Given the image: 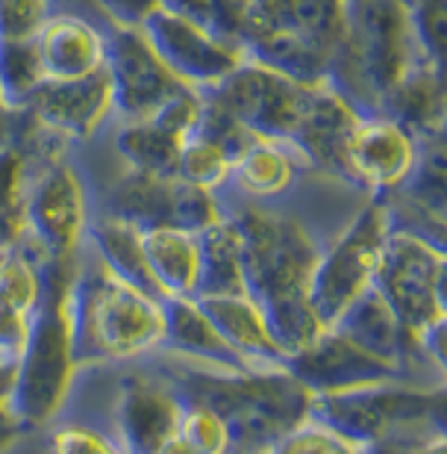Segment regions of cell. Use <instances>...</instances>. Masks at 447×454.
<instances>
[{
  "label": "cell",
  "mask_w": 447,
  "mask_h": 454,
  "mask_svg": "<svg viewBox=\"0 0 447 454\" xmlns=\"http://www.w3.org/2000/svg\"><path fill=\"white\" fill-rule=\"evenodd\" d=\"M200 248H204V275H200L197 295L250 293L248 275H244L242 233L230 215H221L200 231Z\"/></svg>",
  "instance_id": "cell-28"
},
{
  "label": "cell",
  "mask_w": 447,
  "mask_h": 454,
  "mask_svg": "<svg viewBox=\"0 0 447 454\" xmlns=\"http://www.w3.org/2000/svg\"><path fill=\"white\" fill-rule=\"evenodd\" d=\"M271 454H365L362 442L348 437L344 431L327 422L324 416L309 411L274 442Z\"/></svg>",
  "instance_id": "cell-33"
},
{
  "label": "cell",
  "mask_w": 447,
  "mask_h": 454,
  "mask_svg": "<svg viewBox=\"0 0 447 454\" xmlns=\"http://www.w3.org/2000/svg\"><path fill=\"white\" fill-rule=\"evenodd\" d=\"M359 115L362 110L342 89H335L330 80H321V83H312L306 110L289 142L309 160L312 171L342 184L344 145Z\"/></svg>",
  "instance_id": "cell-22"
},
{
  "label": "cell",
  "mask_w": 447,
  "mask_h": 454,
  "mask_svg": "<svg viewBox=\"0 0 447 454\" xmlns=\"http://www.w3.org/2000/svg\"><path fill=\"white\" fill-rule=\"evenodd\" d=\"M421 48L404 0H351L348 33L330 68V83L362 113H380L389 92L418 62Z\"/></svg>",
  "instance_id": "cell-6"
},
{
  "label": "cell",
  "mask_w": 447,
  "mask_h": 454,
  "mask_svg": "<svg viewBox=\"0 0 447 454\" xmlns=\"http://www.w3.org/2000/svg\"><path fill=\"white\" fill-rule=\"evenodd\" d=\"M18 113L57 130L71 142H89L115 118L109 71L83 80H44L30 92Z\"/></svg>",
  "instance_id": "cell-18"
},
{
  "label": "cell",
  "mask_w": 447,
  "mask_h": 454,
  "mask_svg": "<svg viewBox=\"0 0 447 454\" xmlns=\"http://www.w3.org/2000/svg\"><path fill=\"white\" fill-rule=\"evenodd\" d=\"M104 213H115L139 227L180 224L189 231H204L227 215V207L224 195L177 175H153L124 166L104 195Z\"/></svg>",
  "instance_id": "cell-12"
},
{
  "label": "cell",
  "mask_w": 447,
  "mask_h": 454,
  "mask_svg": "<svg viewBox=\"0 0 447 454\" xmlns=\"http://www.w3.org/2000/svg\"><path fill=\"white\" fill-rule=\"evenodd\" d=\"M312 411L365 451H442L444 387L386 380L339 395H315Z\"/></svg>",
  "instance_id": "cell-5"
},
{
  "label": "cell",
  "mask_w": 447,
  "mask_h": 454,
  "mask_svg": "<svg viewBox=\"0 0 447 454\" xmlns=\"http://www.w3.org/2000/svg\"><path fill=\"white\" fill-rule=\"evenodd\" d=\"M71 319L80 369L142 363L166 345V298L115 271L89 242L71 286Z\"/></svg>",
  "instance_id": "cell-2"
},
{
  "label": "cell",
  "mask_w": 447,
  "mask_h": 454,
  "mask_svg": "<svg viewBox=\"0 0 447 454\" xmlns=\"http://www.w3.org/2000/svg\"><path fill=\"white\" fill-rule=\"evenodd\" d=\"M351 21V0H253L242 27L248 57L304 83L330 80Z\"/></svg>",
  "instance_id": "cell-7"
},
{
  "label": "cell",
  "mask_w": 447,
  "mask_h": 454,
  "mask_svg": "<svg viewBox=\"0 0 447 454\" xmlns=\"http://www.w3.org/2000/svg\"><path fill=\"white\" fill-rule=\"evenodd\" d=\"M27 425L18 422V419H0V451L12 449L15 442H21L27 437Z\"/></svg>",
  "instance_id": "cell-40"
},
{
  "label": "cell",
  "mask_w": 447,
  "mask_h": 454,
  "mask_svg": "<svg viewBox=\"0 0 447 454\" xmlns=\"http://www.w3.org/2000/svg\"><path fill=\"white\" fill-rule=\"evenodd\" d=\"M309 92H312V83H304L286 71L248 57L221 83L206 89V98L248 133L291 139L306 110Z\"/></svg>",
  "instance_id": "cell-11"
},
{
  "label": "cell",
  "mask_w": 447,
  "mask_h": 454,
  "mask_svg": "<svg viewBox=\"0 0 447 454\" xmlns=\"http://www.w3.org/2000/svg\"><path fill=\"white\" fill-rule=\"evenodd\" d=\"M57 6L77 9V12H86V15L97 18V21H104V24H106L104 12H100V6H97V0H57ZM106 27H109V24H106Z\"/></svg>",
  "instance_id": "cell-41"
},
{
  "label": "cell",
  "mask_w": 447,
  "mask_h": 454,
  "mask_svg": "<svg viewBox=\"0 0 447 454\" xmlns=\"http://www.w3.org/2000/svg\"><path fill=\"white\" fill-rule=\"evenodd\" d=\"M391 118L404 121L418 139H435L444 136V80L442 62L424 59L391 89L382 101V110Z\"/></svg>",
  "instance_id": "cell-26"
},
{
  "label": "cell",
  "mask_w": 447,
  "mask_h": 454,
  "mask_svg": "<svg viewBox=\"0 0 447 454\" xmlns=\"http://www.w3.org/2000/svg\"><path fill=\"white\" fill-rule=\"evenodd\" d=\"M15 369H18V357L0 351V419H15V413H12Z\"/></svg>",
  "instance_id": "cell-38"
},
{
  "label": "cell",
  "mask_w": 447,
  "mask_h": 454,
  "mask_svg": "<svg viewBox=\"0 0 447 454\" xmlns=\"http://www.w3.org/2000/svg\"><path fill=\"white\" fill-rule=\"evenodd\" d=\"M162 6L177 15L191 18V21L212 27V0H162Z\"/></svg>",
  "instance_id": "cell-39"
},
{
  "label": "cell",
  "mask_w": 447,
  "mask_h": 454,
  "mask_svg": "<svg viewBox=\"0 0 447 454\" xmlns=\"http://www.w3.org/2000/svg\"><path fill=\"white\" fill-rule=\"evenodd\" d=\"M106 71L115 101L112 121L150 118L177 92L186 89V83L159 57L157 44L150 42V35L142 24L109 27Z\"/></svg>",
  "instance_id": "cell-15"
},
{
  "label": "cell",
  "mask_w": 447,
  "mask_h": 454,
  "mask_svg": "<svg viewBox=\"0 0 447 454\" xmlns=\"http://www.w3.org/2000/svg\"><path fill=\"white\" fill-rule=\"evenodd\" d=\"M444 266L442 242L406 227H391L374 278V286L400 316V322L439 354H444L442 340L447 325Z\"/></svg>",
  "instance_id": "cell-8"
},
{
  "label": "cell",
  "mask_w": 447,
  "mask_h": 454,
  "mask_svg": "<svg viewBox=\"0 0 447 454\" xmlns=\"http://www.w3.org/2000/svg\"><path fill=\"white\" fill-rule=\"evenodd\" d=\"M200 304L206 307L209 319L221 331L227 345L235 351L244 369H282L286 366V351L277 340V331L271 325V316L266 313L257 298L250 293H233V295H197Z\"/></svg>",
  "instance_id": "cell-23"
},
{
  "label": "cell",
  "mask_w": 447,
  "mask_h": 454,
  "mask_svg": "<svg viewBox=\"0 0 447 454\" xmlns=\"http://www.w3.org/2000/svg\"><path fill=\"white\" fill-rule=\"evenodd\" d=\"M224 207L239 224L250 295L266 307L282 351L291 357L327 328L312 307V278L324 242L306 222L271 204L224 198Z\"/></svg>",
  "instance_id": "cell-1"
},
{
  "label": "cell",
  "mask_w": 447,
  "mask_h": 454,
  "mask_svg": "<svg viewBox=\"0 0 447 454\" xmlns=\"http://www.w3.org/2000/svg\"><path fill=\"white\" fill-rule=\"evenodd\" d=\"M233 160H235V151L230 145L224 139H218V136H212L209 130H204V127H197V130L189 133L186 142H182L174 175L195 186L209 189V192L224 195L227 186H230Z\"/></svg>",
  "instance_id": "cell-30"
},
{
  "label": "cell",
  "mask_w": 447,
  "mask_h": 454,
  "mask_svg": "<svg viewBox=\"0 0 447 454\" xmlns=\"http://www.w3.org/2000/svg\"><path fill=\"white\" fill-rule=\"evenodd\" d=\"M421 48L444 66V0H404Z\"/></svg>",
  "instance_id": "cell-35"
},
{
  "label": "cell",
  "mask_w": 447,
  "mask_h": 454,
  "mask_svg": "<svg viewBox=\"0 0 447 454\" xmlns=\"http://www.w3.org/2000/svg\"><path fill=\"white\" fill-rule=\"evenodd\" d=\"M312 166L289 139L277 136L250 133V139L242 145L233 160L227 201L244 204H274L282 201L300 186Z\"/></svg>",
  "instance_id": "cell-21"
},
{
  "label": "cell",
  "mask_w": 447,
  "mask_h": 454,
  "mask_svg": "<svg viewBox=\"0 0 447 454\" xmlns=\"http://www.w3.org/2000/svg\"><path fill=\"white\" fill-rule=\"evenodd\" d=\"M27 177L30 162L12 139L0 142V251L21 242L27 233Z\"/></svg>",
  "instance_id": "cell-31"
},
{
  "label": "cell",
  "mask_w": 447,
  "mask_h": 454,
  "mask_svg": "<svg viewBox=\"0 0 447 454\" xmlns=\"http://www.w3.org/2000/svg\"><path fill=\"white\" fill-rule=\"evenodd\" d=\"M391 231V215L382 198H368L362 210L321 245V257L312 278V307L321 322L330 325L374 286L382 245Z\"/></svg>",
  "instance_id": "cell-9"
},
{
  "label": "cell",
  "mask_w": 447,
  "mask_h": 454,
  "mask_svg": "<svg viewBox=\"0 0 447 454\" xmlns=\"http://www.w3.org/2000/svg\"><path fill=\"white\" fill-rule=\"evenodd\" d=\"M142 251L150 286L159 298H191L200 293V275H204L200 231L180 224L142 227Z\"/></svg>",
  "instance_id": "cell-25"
},
{
  "label": "cell",
  "mask_w": 447,
  "mask_h": 454,
  "mask_svg": "<svg viewBox=\"0 0 447 454\" xmlns=\"http://www.w3.org/2000/svg\"><path fill=\"white\" fill-rule=\"evenodd\" d=\"M162 357L189 363L197 369L212 372H242V360L227 345L221 331L209 319L206 307L197 295L191 298H166V345Z\"/></svg>",
  "instance_id": "cell-24"
},
{
  "label": "cell",
  "mask_w": 447,
  "mask_h": 454,
  "mask_svg": "<svg viewBox=\"0 0 447 454\" xmlns=\"http://www.w3.org/2000/svg\"><path fill=\"white\" fill-rule=\"evenodd\" d=\"M33 51L44 80H83L106 71L109 27L77 9L57 6L33 35Z\"/></svg>",
  "instance_id": "cell-19"
},
{
  "label": "cell",
  "mask_w": 447,
  "mask_h": 454,
  "mask_svg": "<svg viewBox=\"0 0 447 454\" xmlns=\"http://www.w3.org/2000/svg\"><path fill=\"white\" fill-rule=\"evenodd\" d=\"M174 380L182 398H200L221 411L233 425L235 451L271 454L274 442L312 411V393L282 369L212 372L171 357H150Z\"/></svg>",
  "instance_id": "cell-3"
},
{
  "label": "cell",
  "mask_w": 447,
  "mask_h": 454,
  "mask_svg": "<svg viewBox=\"0 0 447 454\" xmlns=\"http://www.w3.org/2000/svg\"><path fill=\"white\" fill-rule=\"evenodd\" d=\"M142 27L148 30L150 42L157 44L166 66L182 83L200 89V92L218 86L248 59V51H244L242 42L218 33L209 24L171 12L166 6H159Z\"/></svg>",
  "instance_id": "cell-16"
},
{
  "label": "cell",
  "mask_w": 447,
  "mask_h": 454,
  "mask_svg": "<svg viewBox=\"0 0 447 454\" xmlns=\"http://www.w3.org/2000/svg\"><path fill=\"white\" fill-rule=\"evenodd\" d=\"M289 372L304 384L312 395H339L353 389L386 384V380H406L391 363L374 357L339 328H324L318 337L291 354L286 360Z\"/></svg>",
  "instance_id": "cell-17"
},
{
  "label": "cell",
  "mask_w": 447,
  "mask_h": 454,
  "mask_svg": "<svg viewBox=\"0 0 447 454\" xmlns=\"http://www.w3.org/2000/svg\"><path fill=\"white\" fill-rule=\"evenodd\" d=\"M250 4L253 0H212V27L218 33L242 42V27L250 12Z\"/></svg>",
  "instance_id": "cell-37"
},
{
  "label": "cell",
  "mask_w": 447,
  "mask_h": 454,
  "mask_svg": "<svg viewBox=\"0 0 447 454\" xmlns=\"http://www.w3.org/2000/svg\"><path fill=\"white\" fill-rule=\"evenodd\" d=\"M106 24H144L162 6V0H97Z\"/></svg>",
  "instance_id": "cell-36"
},
{
  "label": "cell",
  "mask_w": 447,
  "mask_h": 454,
  "mask_svg": "<svg viewBox=\"0 0 447 454\" xmlns=\"http://www.w3.org/2000/svg\"><path fill=\"white\" fill-rule=\"evenodd\" d=\"M50 257L24 233L0 251V351L21 357L48 295Z\"/></svg>",
  "instance_id": "cell-20"
},
{
  "label": "cell",
  "mask_w": 447,
  "mask_h": 454,
  "mask_svg": "<svg viewBox=\"0 0 447 454\" xmlns=\"http://www.w3.org/2000/svg\"><path fill=\"white\" fill-rule=\"evenodd\" d=\"M180 437L189 454H230L235 451V437L230 419L215 404L200 398H182Z\"/></svg>",
  "instance_id": "cell-32"
},
{
  "label": "cell",
  "mask_w": 447,
  "mask_h": 454,
  "mask_svg": "<svg viewBox=\"0 0 447 454\" xmlns=\"http://www.w3.org/2000/svg\"><path fill=\"white\" fill-rule=\"evenodd\" d=\"M77 260L48 262V295L30 331L15 369L12 413L27 428H48L57 422L77 384L74 319H71V286Z\"/></svg>",
  "instance_id": "cell-4"
},
{
  "label": "cell",
  "mask_w": 447,
  "mask_h": 454,
  "mask_svg": "<svg viewBox=\"0 0 447 454\" xmlns=\"http://www.w3.org/2000/svg\"><path fill=\"white\" fill-rule=\"evenodd\" d=\"M44 449L57 454H118L124 451L112 431H104L97 425L74 419L57 422L44 434Z\"/></svg>",
  "instance_id": "cell-34"
},
{
  "label": "cell",
  "mask_w": 447,
  "mask_h": 454,
  "mask_svg": "<svg viewBox=\"0 0 447 454\" xmlns=\"http://www.w3.org/2000/svg\"><path fill=\"white\" fill-rule=\"evenodd\" d=\"M86 242L97 251L100 260H106L115 271H121L124 278L135 280L142 286H150V275H148V262H144V251H142V227L121 219L115 213H104L91 215Z\"/></svg>",
  "instance_id": "cell-29"
},
{
  "label": "cell",
  "mask_w": 447,
  "mask_h": 454,
  "mask_svg": "<svg viewBox=\"0 0 447 454\" xmlns=\"http://www.w3.org/2000/svg\"><path fill=\"white\" fill-rule=\"evenodd\" d=\"M182 142H186V136L153 115L115 121L112 130V148L118 160L127 168L153 171V175H174Z\"/></svg>",
  "instance_id": "cell-27"
},
{
  "label": "cell",
  "mask_w": 447,
  "mask_h": 454,
  "mask_svg": "<svg viewBox=\"0 0 447 454\" xmlns=\"http://www.w3.org/2000/svg\"><path fill=\"white\" fill-rule=\"evenodd\" d=\"M182 395L159 366L142 360L118 380L112 434L124 451L135 454H189L180 437Z\"/></svg>",
  "instance_id": "cell-13"
},
{
  "label": "cell",
  "mask_w": 447,
  "mask_h": 454,
  "mask_svg": "<svg viewBox=\"0 0 447 454\" xmlns=\"http://www.w3.org/2000/svg\"><path fill=\"white\" fill-rule=\"evenodd\" d=\"M421 139L389 113H362L344 145L342 184L365 198H386L409 180Z\"/></svg>",
  "instance_id": "cell-14"
},
{
  "label": "cell",
  "mask_w": 447,
  "mask_h": 454,
  "mask_svg": "<svg viewBox=\"0 0 447 454\" xmlns=\"http://www.w3.org/2000/svg\"><path fill=\"white\" fill-rule=\"evenodd\" d=\"M27 236L50 260H77L91 224V195L77 162L53 157L30 162L27 177Z\"/></svg>",
  "instance_id": "cell-10"
}]
</instances>
